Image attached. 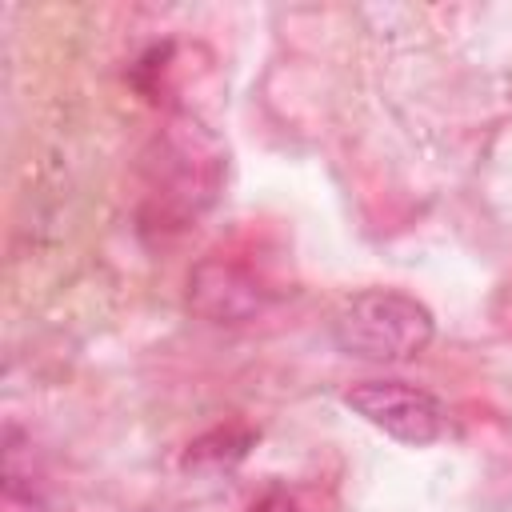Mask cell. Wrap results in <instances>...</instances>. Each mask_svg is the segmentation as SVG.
<instances>
[{"instance_id":"6da1fadb","label":"cell","mask_w":512,"mask_h":512,"mask_svg":"<svg viewBox=\"0 0 512 512\" xmlns=\"http://www.w3.org/2000/svg\"><path fill=\"white\" fill-rule=\"evenodd\" d=\"M432 312L404 292L368 288L340 304L332 316V340L344 356L372 364H404L432 344Z\"/></svg>"},{"instance_id":"7a4b0ae2","label":"cell","mask_w":512,"mask_h":512,"mask_svg":"<svg viewBox=\"0 0 512 512\" xmlns=\"http://www.w3.org/2000/svg\"><path fill=\"white\" fill-rule=\"evenodd\" d=\"M344 404L368 420L372 428H380L384 436L400 440V444H432L440 440L444 424H448V412L444 404L416 388V384H404V380H360L344 392Z\"/></svg>"},{"instance_id":"3957f363","label":"cell","mask_w":512,"mask_h":512,"mask_svg":"<svg viewBox=\"0 0 512 512\" xmlns=\"http://www.w3.org/2000/svg\"><path fill=\"white\" fill-rule=\"evenodd\" d=\"M188 304L212 324H244L264 308V288L240 264L204 260L188 276Z\"/></svg>"},{"instance_id":"277c9868","label":"cell","mask_w":512,"mask_h":512,"mask_svg":"<svg viewBox=\"0 0 512 512\" xmlns=\"http://www.w3.org/2000/svg\"><path fill=\"white\" fill-rule=\"evenodd\" d=\"M0 512H48V500L32 484V464H20V440L16 428L4 436V492H0Z\"/></svg>"},{"instance_id":"5b68a950","label":"cell","mask_w":512,"mask_h":512,"mask_svg":"<svg viewBox=\"0 0 512 512\" xmlns=\"http://www.w3.org/2000/svg\"><path fill=\"white\" fill-rule=\"evenodd\" d=\"M252 440H256L252 432H240V428H216V432L200 436V440L188 448L184 464H188V468H192V464H196V468H200V464H212V468L232 464V460H240V456L248 452Z\"/></svg>"},{"instance_id":"8992f818","label":"cell","mask_w":512,"mask_h":512,"mask_svg":"<svg viewBox=\"0 0 512 512\" xmlns=\"http://www.w3.org/2000/svg\"><path fill=\"white\" fill-rule=\"evenodd\" d=\"M248 512H300V504H296L284 488H268V492H264Z\"/></svg>"}]
</instances>
